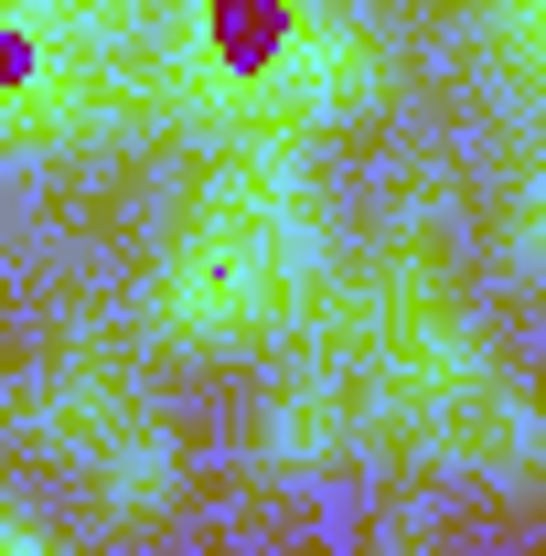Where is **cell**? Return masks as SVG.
<instances>
[{"mask_svg":"<svg viewBox=\"0 0 546 556\" xmlns=\"http://www.w3.org/2000/svg\"><path fill=\"white\" fill-rule=\"evenodd\" d=\"M214 43H225L236 65H269L278 54V0H225V11H214Z\"/></svg>","mask_w":546,"mask_h":556,"instance_id":"1","label":"cell"}]
</instances>
